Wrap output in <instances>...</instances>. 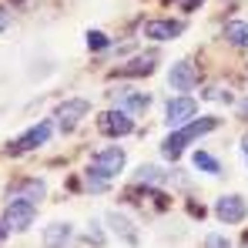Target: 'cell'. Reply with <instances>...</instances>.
I'll return each mask as SVG.
<instances>
[{
	"label": "cell",
	"mask_w": 248,
	"mask_h": 248,
	"mask_svg": "<svg viewBox=\"0 0 248 248\" xmlns=\"http://www.w3.org/2000/svg\"><path fill=\"white\" fill-rule=\"evenodd\" d=\"M208 94H211V101H232V94L225 87H208Z\"/></svg>",
	"instance_id": "21"
},
{
	"label": "cell",
	"mask_w": 248,
	"mask_h": 248,
	"mask_svg": "<svg viewBox=\"0 0 248 248\" xmlns=\"http://www.w3.org/2000/svg\"><path fill=\"white\" fill-rule=\"evenodd\" d=\"M71 238H74V228H71L67 221H54V225H47V232H44V248H64Z\"/></svg>",
	"instance_id": "13"
},
{
	"label": "cell",
	"mask_w": 248,
	"mask_h": 248,
	"mask_svg": "<svg viewBox=\"0 0 248 248\" xmlns=\"http://www.w3.org/2000/svg\"><path fill=\"white\" fill-rule=\"evenodd\" d=\"M218 124H221L218 118H198V121H191V124L174 127L165 141H161V155H165L168 161H178V158L185 155V148H188V144H195L202 134H211Z\"/></svg>",
	"instance_id": "1"
},
{
	"label": "cell",
	"mask_w": 248,
	"mask_h": 248,
	"mask_svg": "<svg viewBox=\"0 0 248 248\" xmlns=\"http://www.w3.org/2000/svg\"><path fill=\"white\" fill-rule=\"evenodd\" d=\"M155 64H158V54L151 50V54H138L134 61H127V64H121V78H148L151 71H155Z\"/></svg>",
	"instance_id": "11"
},
{
	"label": "cell",
	"mask_w": 248,
	"mask_h": 248,
	"mask_svg": "<svg viewBox=\"0 0 248 248\" xmlns=\"http://www.w3.org/2000/svg\"><path fill=\"white\" fill-rule=\"evenodd\" d=\"M168 84H171L174 91H191V87L198 84L195 64H191V61H178V64L171 67V74H168Z\"/></svg>",
	"instance_id": "10"
},
{
	"label": "cell",
	"mask_w": 248,
	"mask_h": 248,
	"mask_svg": "<svg viewBox=\"0 0 248 248\" xmlns=\"http://www.w3.org/2000/svg\"><path fill=\"white\" fill-rule=\"evenodd\" d=\"M108 225L118 232V238H124L127 245H138V228H134V221L121 215V211H108Z\"/></svg>",
	"instance_id": "14"
},
{
	"label": "cell",
	"mask_w": 248,
	"mask_h": 248,
	"mask_svg": "<svg viewBox=\"0 0 248 248\" xmlns=\"http://www.w3.org/2000/svg\"><path fill=\"white\" fill-rule=\"evenodd\" d=\"M97 131L108 134V138H124V134L134 131V121H131V114H124L121 108H111V111L97 114Z\"/></svg>",
	"instance_id": "5"
},
{
	"label": "cell",
	"mask_w": 248,
	"mask_h": 248,
	"mask_svg": "<svg viewBox=\"0 0 248 248\" xmlns=\"http://www.w3.org/2000/svg\"><path fill=\"white\" fill-rule=\"evenodd\" d=\"M195 168H202V171H208V174H218V171H221L218 158L208 155V151H195Z\"/></svg>",
	"instance_id": "18"
},
{
	"label": "cell",
	"mask_w": 248,
	"mask_h": 248,
	"mask_svg": "<svg viewBox=\"0 0 248 248\" xmlns=\"http://www.w3.org/2000/svg\"><path fill=\"white\" fill-rule=\"evenodd\" d=\"M37 218V202H27V198H10L3 208V228L7 232H27Z\"/></svg>",
	"instance_id": "2"
},
{
	"label": "cell",
	"mask_w": 248,
	"mask_h": 248,
	"mask_svg": "<svg viewBox=\"0 0 248 248\" xmlns=\"http://www.w3.org/2000/svg\"><path fill=\"white\" fill-rule=\"evenodd\" d=\"M87 111H91V104H87L84 97H71V101L57 104V111H54V124H57L61 131H74Z\"/></svg>",
	"instance_id": "6"
},
{
	"label": "cell",
	"mask_w": 248,
	"mask_h": 248,
	"mask_svg": "<svg viewBox=\"0 0 248 248\" xmlns=\"http://www.w3.org/2000/svg\"><path fill=\"white\" fill-rule=\"evenodd\" d=\"M205 248H232V242H225L221 235H208V238H205Z\"/></svg>",
	"instance_id": "20"
},
{
	"label": "cell",
	"mask_w": 248,
	"mask_h": 248,
	"mask_svg": "<svg viewBox=\"0 0 248 248\" xmlns=\"http://www.w3.org/2000/svg\"><path fill=\"white\" fill-rule=\"evenodd\" d=\"M195 111H198V104H195V97H171L165 108V124L174 131V127H181V124H188L195 118Z\"/></svg>",
	"instance_id": "8"
},
{
	"label": "cell",
	"mask_w": 248,
	"mask_h": 248,
	"mask_svg": "<svg viewBox=\"0 0 248 248\" xmlns=\"http://www.w3.org/2000/svg\"><path fill=\"white\" fill-rule=\"evenodd\" d=\"M181 31H185V24H181V20H161V17L144 20V27H141L144 41H151V44H165V41H171V37H178Z\"/></svg>",
	"instance_id": "7"
},
{
	"label": "cell",
	"mask_w": 248,
	"mask_h": 248,
	"mask_svg": "<svg viewBox=\"0 0 248 248\" xmlns=\"http://www.w3.org/2000/svg\"><path fill=\"white\" fill-rule=\"evenodd\" d=\"M242 155H245V165H248V134L242 138Z\"/></svg>",
	"instance_id": "24"
},
{
	"label": "cell",
	"mask_w": 248,
	"mask_h": 248,
	"mask_svg": "<svg viewBox=\"0 0 248 248\" xmlns=\"http://www.w3.org/2000/svg\"><path fill=\"white\" fill-rule=\"evenodd\" d=\"M118 101V108H121L124 114H141V111H148V104H151V94H141V91H124L114 97Z\"/></svg>",
	"instance_id": "12"
},
{
	"label": "cell",
	"mask_w": 248,
	"mask_h": 248,
	"mask_svg": "<svg viewBox=\"0 0 248 248\" xmlns=\"http://www.w3.org/2000/svg\"><path fill=\"white\" fill-rule=\"evenodd\" d=\"M245 248H248V235H245Z\"/></svg>",
	"instance_id": "26"
},
{
	"label": "cell",
	"mask_w": 248,
	"mask_h": 248,
	"mask_svg": "<svg viewBox=\"0 0 248 248\" xmlns=\"http://www.w3.org/2000/svg\"><path fill=\"white\" fill-rule=\"evenodd\" d=\"M10 27V14H7V7H0V34Z\"/></svg>",
	"instance_id": "23"
},
{
	"label": "cell",
	"mask_w": 248,
	"mask_h": 248,
	"mask_svg": "<svg viewBox=\"0 0 248 248\" xmlns=\"http://www.w3.org/2000/svg\"><path fill=\"white\" fill-rule=\"evenodd\" d=\"M87 47H91V50H108L111 41H108L104 31H87Z\"/></svg>",
	"instance_id": "19"
},
{
	"label": "cell",
	"mask_w": 248,
	"mask_h": 248,
	"mask_svg": "<svg viewBox=\"0 0 248 248\" xmlns=\"http://www.w3.org/2000/svg\"><path fill=\"white\" fill-rule=\"evenodd\" d=\"M225 41L242 47V50H248V24L245 20H228V24H225Z\"/></svg>",
	"instance_id": "15"
},
{
	"label": "cell",
	"mask_w": 248,
	"mask_h": 248,
	"mask_svg": "<svg viewBox=\"0 0 248 248\" xmlns=\"http://www.w3.org/2000/svg\"><path fill=\"white\" fill-rule=\"evenodd\" d=\"M138 181H141V185H161V181H165V171L158 165H141L138 168Z\"/></svg>",
	"instance_id": "17"
},
{
	"label": "cell",
	"mask_w": 248,
	"mask_h": 248,
	"mask_svg": "<svg viewBox=\"0 0 248 248\" xmlns=\"http://www.w3.org/2000/svg\"><path fill=\"white\" fill-rule=\"evenodd\" d=\"M10 195L27 198V202H37V198H44V181H24V185H14Z\"/></svg>",
	"instance_id": "16"
},
{
	"label": "cell",
	"mask_w": 248,
	"mask_h": 248,
	"mask_svg": "<svg viewBox=\"0 0 248 248\" xmlns=\"http://www.w3.org/2000/svg\"><path fill=\"white\" fill-rule=\"evenodd\" d=\"M174 3H178L181 10H198V7H202L205 0H174Z\"/></svg>",
	"instance_id": "22"
},
{
	"label": "cell",
	"mask_w": 248,
	"mask_h": 248,
	"mask_svg": "<svg viewBox=\"0 0 248 248\" xmlns=\"http://www.w3.org/2000/svg\"><path fill=\"white\" fill-rule=\"evenodd\" d=\"M124 165H127V155H124L121 148H104V151H97L94 158H91V171L94 174H101V178H114V174H121Z\"/></svg>",
	"instance_id": "4"
},
{
	"label": "cell",
	"mask_w": 248,
	"mask_h": 248,
	"mask_svg": "<svg viewBox=\"0 0 248 248\" xmlns=\"http://www.w3.org/2000/svg\"><path fill=\"white\" fill-rule=\"evenodd\" d=\"M238 111H242V118H248V97L242 101V104H238Z\"/></svg>",
	"instance_id": "25"
},
{
	"label": "cell",
	"mask_w": 248,
	"mask_h": 248,
	"mask_svg": "<svg viewBox=\"0 0 248 248\" xmlns=\"http://www.w3.org/2000/svg\"><path fill=\"white\" fill-rule=\"evenodd\" d=\"M215 215H218V221H225V225H238V221H245L248 205H245L242 195H225V198H218Z\"/></svg>",
	"instance_id": "9"
},
{
	"label": "cell",
	"mask_w": 248,
	"mask_h": 248,
	"mask_svg": "<svg viewBox=\"0 0 248 248\" xmlns=\"http://www.w3.org/2000/svg\"><path fill=\"white\" fill-rule=\"evenodd\" d=\"M50 134H54V121H41V124H34V127H27L24 134H17V138L10 141V155L37 151V148H44V144L50 141Z\"/></svg>",
	"instance_id": "3"
}]
</instances>
